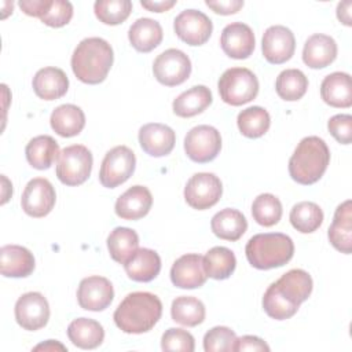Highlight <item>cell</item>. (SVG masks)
Returning <instances> with one entry per match:
<instances>
[{
  "mask_svg": "<svg viewBox=\"0 0 352 352\" xmlns=\"http://www.w3.org/2000/svg\"><path fill=\"white\" fill-rule=\"evenodd\" d=\"M162 315L161 300L148 292H133L124 297L116 308V326L128 334H142L151 330Z\"/></svg>",
  "mask_w": 352,
  "mask_h": 352,
  "instance_id": "obj_1",
  "label": "cell"
},
{
  "mask_svg": "<svg viewBox=\"0 0 352 352\" xmlns=\"http://www.w3.org/2000/svg\"><path fill=\"white\" fill-rule=\"evenodd\" d=\"M114 60L111 45L100 37H88L77 44L72 55V70L85 84H99L107 77Z\"/></svg>",
  "mask_w": 352,
  "mask_h": 352,
  "instance_id": "obj_2",
  "label": "cell"
},
{
  "mask_svg": "<svg viewBox=\"0 0 352 352\" xmlns=\"http://www.w3.org/2000/svg\"><path fill=\"white\" fill-rule=\"evenodd\" d=\"M329 162L330 151L324 140L318 136H307L289 160V173L294 182L309 186L323 176Z\"/></svg>",
  "mask_w": 352,
  "mask_h": 352,
  "instance_id": "obj_3",
  "label": "cell"
},
{
  "mask_svg": "<svg viewBox=\"0 0 352 352\" xmlns=\"http://www.w3.org/2000/svg\"><path fill=\"white\" fill-rule=\"evenodd\" d=\"M246 258L257 270L278 268L289 263L294 254L292 238L282 232L253 235L245 248Z\"/></svg>",
  "mask_w": 352,
  "mask_h": 352,
  "instance_id": "obj_4",
  "label": "cell"
},
{
  "mask_svg": "<svg viewBox=\"0 0 352 352\" xmlns=\"http://www.w3.org/2000/svg\"><path fill=\"white\" fill-rule=\"evenodd\" d=\"M220 98L231 106H242L252 102L258 94V80L246 67L227 69L217 82Z\"/></svg>",
  "mask_w": 352,
  "mask_h": 352,
  "instance_id": "obj_5",
  "label": "cell"
},
{
  "mask_svg": "<svg viewBox=\"0 0 352 352\" xmlns=\"http://www.w3.org/2000/svg\"><path fill=\"white\" fill-rule=\"evenodd\" d=\"M92 153L82 144L65 147L56 161V176L66 186H80L91 175Z\"/></svg>",
  "mask_w": 352,
  "mask_h": 352,
  "instance_id": "obj_6",
  "label": "cell"
},
{
  "mask_svg": "<svg viewBox=\"0 0 352 352\" xmlns=\"http://www.w3.org/2000/svg\"><path fill=\"white\" fill-rule=\"evenodd\" d=\"M136 158L126 146H116L109 150L102 161L99 182L106 188H116L125 183L133 173Z\"/></svg>",
  "mask_w": 352,
  "mask_h": 352,
  "instance_id": "obj_7",
  "label": "cell"
},
{
  "mask_svg": "<svg viewBox=\"0 0 352 352\" xmlns=\"http://www.w3.org/2000/svg\"><path fill=\"white\" fill-rule=\"evenodd\" d=\"M221 150L220 132L210 125L191 128L184 138V151L187 157L198 164L213 161Z\"/></svg>",
  "mask_w": 352,
  "mask_h": 352,
  "instance_id": "obj_8",
  "label": "cell"
},
{
  "mask_svg": "<svg viewBox=\"0 0 352 352\" xmlns=\"http://www.w3.org/2000/svg\"><path fill=\"white\" fill-rule=\"evenodd\" d=\"M223 194L220 179L214 173L199 172L192 175L184 187L186 202L197 210H205L216 205Z\"/></svg>",
  "mask_w": 352,
  "mask_h": 352,
  "instance_id": "obj_9",
  "label": "cell"
},
{
  "mask_svg": "<svg viewBox=\"0 0 352 352\" xmlns=\"http://www.w3.org/2000/svg\"><path fill=\"white\" fill-rule=\"evenodd\" d=\"M153 73L157 81L162 85L176 87L190 77L191 60L183 51L169 48L155 58Z\"/></svg>",
  "mask_w": 352,
  "mask_h": 352,
  "instance_id": "obj_10",
  "label": "cell"
},
{
  "mask_svg": "<svg viewBox=\"0 0 352 352\" xmlns=\"http://www.w3.org/2000/svg\"><path fill=\"white\" fill-rule=\"evenodd\" d=\"M15 320L29 331L43 329L50 319V305L47 298L38 292L22 294L15 302Z\"/></svg>",
  "mask_w": 352,
  "mask_h": 352,
  "instance_id": "obj_11",
  "label": "cell"
},
{
  "mask_svg": "<svg viewBox=\"0 0 352 352\" xmlns=\"http://www.w3.org/2000/svg\"><path fill=\"white\" fill-rule=\"evenodd\" d=\"M176 36L188 45L205 44L213 30V23L208 15L198 10L182 11L173 22Z\"/></svg>",
  "mask_w": 352,
  "mask_h": 352,
  "instance_id": "obj_12",
  "label": "cell"
},
{
  "mask_svg": "<svg viewBox=\"0 0 352 352\" xmlns=\"http://www.w3.org/2000/svg\"><path fill=\"white\" fill-rule=\"evenodd\" d=\"M56 194L54 186L44 177L32 179L21 198V206L23 212L32 217L47 216L55 205Z\"/></svg>",
  "mask_w": 352,
  "mask_h": 352,
  "instance_id": "obj_13",
  "label": "cell"
},
{
  "mask_svg": "<svg viewBox=\"0 0 352 352\" xmlns=\"http://www.w3.org/2000/svg\"><path fill=\"white\" fill-rule=\"evenodd\" d=\"M114 297L111 282L99 275L84 278L77 289L78 305L85 311L99 312L106 309Z\"/></svg>",
  "mask_w": 352,
  "mask_h": 352,
  "instance_id": "obj_14",
  "label": "cell"
},
{
  "mask_svg": "<svg viewBox=\"0 0 352 352\" xmlns=\"http://www.w3.org/2000/svg\"><path fill=\"white\" fill-rule=\"evenodd\" d=\"M261 50L267 62L272 65L287 62L294 55L296 50L293 32L282 25L270 26L263 34Z\"/></svg>",
  "mask_w": 352,
  "mask_h": 352,
  "instance_id": "obj_15",
  "label": "cell"
},
{
  "mask_svg": "<svg viewBox=\"0 0 352 352\" xmlns=\"http://www.w3.org/2000/svg\"><path fill=\"white\" fill-rule=\"evenodd\" d=\"M254 34L250 26L242 22L227 25L220 36L223 52L232 59H246L254 51Z\"/></svg>",
  "mask_w": 352,
  "mask_h": 352,
  "instance_id": "obj_16",
  "label": "cell"
},
{
  "mask_svg": "<svg viewBox=\"0 0 352 352\" xmlns=\"http://www.w3.org/2000/svg\"><path fill=\"white\" fill-rule=\"evenodd\" d=\"M272 286L283 300L298 308L311 296L312 278L307 271L294 268L283 274Z\"/></svg>",
  "mask_w": 352,
  "mask_h": 352,
  "instance_id": "obj_17",
  "label": "cell"
},
{
  "mask_svg": "<svg viewBox=\"0 0 352 352\" xmlns=\"http://www.w3.org/2000/svg\"><path fill=\"white\" fill-rule=\"evenodd\" d=\"M176 142L173 129L165 124L150 122L139 129V143L143 151L151 157L168 155Z\"/></svg>",
  "mask_w": 352,
  "mask_h": 352,
  "instance_id": "obj_18",
  "label": "cell"
},
{
  "mask_svg": "<svg viewBox=\"0 0 352 352\" xmlns=\"http://www.w3.org/2000/svg\"><path fill=\"white\" fill-rule=\"evenodd\" d=\"M202 256L195 253L183 254L170 268V280L180 289H197L206 282Z\"/></svg>",
  "mask_w": 352,
  "mask_h": 352,
  "instance_id": "obj_19",
  "label": "cell"
},
{
  "mask_svg": "<svg viewBox=\"0 0 352 352\" xmlns=\"http://www.w3.org/2000/svg\"><path fill=\"white\" fill-rule=\"evenodd\" d=\"M153 205V195L144 186H132L116 201V214L124 220L144 217Z\"/></svg>",
  "mask_w": 352,
  "mask_h": 352,
  "instance_id": "obj_20",
  "label": "cell"
},
{
  "mask_svg": "<svg viewBox=\"0 0 352 352\" xmlns=\"http://www.w3.org/2000/svg\"><path fill=\"white\" fill-rule=\"evenodd\" d=\"M337 58V43L333 37L322 33L312 34L304 44L302 60L311 69H323Z\"/></svg>",
  "mask_w": 352,
  "mask_h": 352,
  "instance_id": "obj_21",
  "label": "cell"
},
{
  "mask_svg": "<svg viewBox=\"0 0 352 352\" xmlns=\"http://www.w3.org/2000/svg\"><path fill=\"white\" fill-rule=\"evenodd\" d=\"M1 275L7 278H26L34 270L32 252L19 245H4L0 249Z\"/></svg>",
  "mask_w": 352,
  "mask_h": 352,
  "instance_id": "obj_22",
  "label": "cell"
},
{
  "mask_svg": "<svg viewBox=\"0 0 352 352\" xmlns=\"http://www.w3.org/2000/svg\"><path fill=\"white\" fill-rule=\"evenodd\" d=\"M329 241L341 253L352 252V202L346 199L340 204L334 212L331 226L329 227Z\"/></svg>",
  "mask_w": 352,
  "mask_h": 352,
  "instance_id": "obj_23",
  "label": "cell"
},
{
  "mask_svg": "<svg viewBox=\"0 0 352 352\" xmlns=\"http://www.w3.org/2000/svg\"><path fill=\"white\" fill-rule=\"evenodd\" d=\"M34 94L44 100H55L62 98L69 89V78L62 69L43 67L32 81Z\"/></svg>",
  "mask_w": 352,
  "mask_h": 352,
  "instance_id": "obj_24",
  "label": "cell"
},
{
  "mask_svg": "<svg viewBox=\"0 0 352 352\" xmlns=\"http://www.w3.org/2000/svg\"><path fill=\"white\" fill-rule=\"evenodd\" d=\"M320 96L331 107H351L352 85L351 76L342 72H334L326 76L320 84Z\"/></svg>",
  "mask_w": 352,
  "mask_h": 352,
  "instance_id": "obj_25",
  "label": "cell"
},
{
  "mask_svg": "<svg viewBox=\"0 0 352 352\" xmlns=\"http://www.w3.org/2000/svg\"><path fill=\"white\" fill-rule=\"evenodd\" d=\"M124 268L129 279L135 282H150L161 271V258L157 252L140 248L124 264Z\"/></svg>",
  "mask_w": 352,
  "mask_h": 352,
  "instance_id": "obj_26",
  "label": "cell"
},
{
  "mask_svg": "<svg viewBox=\"0 0 352 352\" xmlns=\"http://www.w3.org/2000/svg\"><path fill=\"white\" fill-rule=\"evenodd\" d=\"M162 28L160 22L151 18L136 19L128 32L131 45L139 52H150L162 41Z\"/></svg>",
  "mask_w": 352,
  "mask_h": 352,
  "instance_id": "obj_27",
  "label": "cell"
},
{
  "mask_svg": "<svg viewBox=\"0 0 352 352\" xmlns=\"http://www.w3.org/2000/svg\"><path fill=\"white\" fill-rule=\"evenodd\" d=\"M50 124L59 136L72 138L78 135L85 126V114L76 104H60L51 113Z\"/></svg>",
  "mask_w": 352,
  "mask_h": 352,
  "instance_id": "obj_28",
  "label": "cell"
},
{
  "mask_svg": "<svg viewBox=\"0 0 352 352\" xmlns=\"http://www.w3.org/2000/svg\"><path fill=\"white\" fill-rule=\"evenodd\" d=\"M210 228L217 238L234 242L246 232L248 221L239 210L226 208L212 217Z\"/></svg>",
  "mask_w": 352,
  "mask_h": 352,
  "instance_id": "obj_29",
  "label": "cell"
},
{
  "mask_svg": "<svg viewBox=\"0 0 352 352\" xmlns=\"http://www.w3.org/2000/svg\"><path fill=\"white\" fill-rule=\"evenodd\" d=\"M67 337L73 345L81 349H94L103 342L104 330L94 319L78 318L67 326Z\"/></svg>",
  "mask_w": 352,
  "mask_h": 352,
  "instance_id": "obj_30",
  "label": "cell"
},
{
  "mask_svg": "<svg viewBox=\"0 0 352 352\" xmlns=\"http://www.w3.org/2000/svg\"><path fill=\"white\" fill-rule=\"evenodd\" d=\"M26 160L30 166L38 170L48 169L60 154L59 144L48 135H40L33 138L25 148Z\"/></svg>",
  "mask_w": 352,
  "mask_h": 352,
  "instance_id": "obj_31",
  "label": "cell"
},
{
  "mask_svg": "<svg viewBox=\"0 0 352 352\" xmlns=\"http://www.w3.org/2000/svg\"><path fill=\"white\" fill-rule=\"evenodd\" d=\"M212 103V92L205 85H195L182 92L172 103L173 113L177 117L188 118L202 113Z\"/></svg>",
  "mask_w": 352,
  "mask_h": 352,
  "instance_id": "obj_32",
  "label": "cell"
},
{
  "mask_svg": "<svg viewBox=\"0 0 352 352\" xmlns=\"http://www.w3.org/2000/svg\"><path fill=\"white\" fill-rule=\"evenodd\" d=\"M202 265L206 276L223 280L231 276L236 267L235 254L224 246H214L202 257Z\"/></svg>",
  "mask_w": 352,
  "mask_h": 352,
  "instance_id": "obj_33",
  "label": "cell"
},
{
  "mask_svg": "<svg viewBox=\"0 0 352 352\" xmlns=\"http://www.w3.org/2000/svg\"><path fill=\"white\" fill-rule=\"evenodd\" d=\"M139 236L136 231L128 227H116L107 236V249L111 258L125 264L139 249Z\"/></svg>",
  "mask_w": 352,
  "mask_h": 352,
  "instance_id": "obj_34",
  "label": "cell"
},
{
  "mask_svg": "<svg viewBox=\"0 0 352 352\" xmlns=\"http://www.w3.org/2000/svg\"><path fill=\"white\" fill-rule=\"evenodd\" d=\"M170 316L179 324L194 327L205 320V305L191 296H180L172 301Z\"/></svg>",
  "mask_w": 352,
  "mask_h": 352,
  "instance_id": "obj_35",
  "label": "cell"
},
{
  "mask_svg": "<svg viewBox=\"0 0 352 352\" xmlns=\"http://www.w3.org/2000/svg\"><path fill=\"white\" fill-rule=\"evenodd\" d=\"M289 219L297 231L302 234H311L322 226L323 212L315 202L302 201L292 208Z\"/></svg>",
  "mask_w": 352,
  "mask_h": 352,
  "instance_id": "obj_36",
  "label": "cell"
},
{
  "mask_svg": "<svg viewBox=\"0 0 352 352\" xmlns=\"http://www.w3.org/2000/svg\"><path fill=\"white\" fill-rule=\"evenodd\" d=\"M308 88V78L298 69H286L279 73L275 81V89L280 99L294 102L301 99Z\"/></svg>",
  "mask_w": 352,
  "mask_h": 352,
  "instance_id": "obj_37",
  "label": "cell"
},
{
  "mask_svg": "<svg viewBox=\"0 0 352 352\" xmlns=\"http://www.w3.org/2000/svg\"><path fill=\"white\" fill-rule=\"evenodd\" d=\"M238 128L241 133L246 138L256 139L263 136L271 124L268 111L260 106H252L242 110L236 118Z\"/></svg>",
  "mask_w": 352,
  "mask_h": 352,
  "instance_id": "obj_38",
  "label": "cell"
},
{
  "mask_svg": "<svg viewBox=\"0 0 352 352\" xmlns=\"http://www.w3.org/2000/svg\"><path fill=\"white\" fill-rule=\"evenodd\" d=\"M252 216L260 226L272 227L278 224L282 217V204L270 192L260 194L252 204Z\"/></svg>",
  "mask_w": 352,
  "mask_h": 352,
  "instance_id": "obj_39",
  "label": "cell"
},
{
  "mask_svg": "<svg viewBox=\"0 0 352 352\" xmlns=\"http://www.w3.org/2000/svg\"><path fill=\"white\" fill-rule=\"evenodd\" d=\"M96 18L104 25L122 23L132 11L129 0H98L94 4Z\"/></svg>",
  "mask_w": 352,
  "mask_h": 352,
  "instance_id": "obj_40",
  "label": "cell"
},
{
  "mask_svg": "<svg viewBox=\"0 0 352 352\" xmlns=\"http://www.w3.org/2000/svg\"><path fill=\"white\" fill-rule=\"evenodd\" d=\"M263 308L270 318L276 320L289 319L298 311V308L290 305L279 296V293L274 289L272 283L268 286L263 296Z\"/></svg>",
  "mask_w": 352,
  "mask_h": 352,
  "instance_id": "obj_41",
  "label": "cell"
},
{
  "mask_svg": "<svg viewBox=\"0 0 352 352\" xmlns=\"http://www.w3.org/2000/svg\"><path fill=\"white\" fill-rule=\"evenodd\" d=\"M236 341L235 333L226 326H216L210 329L204 337L205 352H231Z\"/></svg>",
  "mask_w": 352,
  "mask_h": 352,
  "instance_id": "obj_42",
  "label": "cell"
},
{
  "mask_svg": "<svg viewBox=\"0 0 352 352\" xmlns=\"http://www.w3.org/2000/svg\"><path fill=\"white\" fill-rule=\"evenodd\" d=\"M73 16V6L66 0H51L40 21L51 28H62L70 22Z\"/></svg>",
  "mask_w": 352,
  "mask_h": 352,
  "instance_id": "obj_43",
  "label": "cell"
},
{
  "mask_svg": "<svg viewBox=\"0 0 352 352\" xmlns=\"http://www.w3.org/2000/svg\"><path fill=\"white\" fill-rule=\"evenodd\" d=\"M161 348L162 351L192 352L195 349V342L194 337L187 330L170 327L162 334Z\"/></svg>",
  "mask_w": 352,
  "mask_h": 352,
  "instance_id": "obj_44",
  "label": "cell"
},
{
  "mask_svg": "<svg viewBox=\"0 0 352 352\" xmlns=\"http://www.w3.org/2000/svg\"><path fill=\"white\" fill-rule=\"evenodd\" d=\"M329 132L341 144H349L352 142V116L336 114L327 122Z\"/></svg>",
  "mask_w": 352,
  "mask_h": 352,
  "instance_id": "obj_45",
  "label": "cell"
},
{
  "mask_svg": "<svg viewBox=\"0 0 352 352\" xmlns=\"http://www.w3.org/2000/svg\"><path fill=\"white\" fill-rule=\"evenodd\" d=\"M205 4L220 15H231L243 7L242 0H206Z\"/></svg>",
  "mask_w": 352,
  "mask_h": 352,
  "instance_id": "obj_46",
  "label": "cell"
},
{
  "mask_svg": "<svg viewBox=\"0 0 352 352\" xmlns=\"http://www.w3.org/2000/svg\"><path fill=\"white\" fill-rule=\"evenodd\" d=\"M234 351L236 352H243V351H270V346L258 337L256 336H242L236 338Z\"/></svg>",
  "mask_w": 352,
  "mask_h": 352,
  "instance_id": "obj_47",
  "label": "cell"
},
{
  "mask_svg": "<svg viewBox=\"0 0 352 352\" xmlns=\"http://www.w3.org/2000/svg\"><path fill=\"white\" fill-rule=\"evenodd\" d=\"M50 3L51 0H21L19 7L26 15L40 18L48 8Z\"/></svg>",
  "mask_w": 352,
  "mask_h": 352,
  "instance_id": "obj_48",
  "label": "cell"
},
{
  "mask_svg": "<svg viewBox=\"0 0 352 352\" xmlns=\"http://www.w3.org/2000/svg\"><path fill=\"white\" fill-rule=\"evenodd\" d=\"M140 4H142V7H144L148 11L164 12V11L170 10L176 4V1L175 0H161V1H146V0H142Z\"/></svg>",
  "mask_w": 352,
  "mask_h": 352,
  "instance_id": "obj_49",
  "label": "cell"
},
{
  "mask_svg": "<svg viewBox=\"0 0 352 352\" xmlns=\"http://www.w3.org/2000/svg\"><path fill=\"white\" fill-rule=\"evenodd\" d=\"M351 7H352V1L346 0L342 3H338L337 6V18L340 22H342L346 26H351Z\"/></svg>",
  "mask_w": 352,
  "mask_h": 352,
  "instance_id": "obj_50",
  "label": "cell"
},
{
  "mask_svg": "<svg viewBox=\"0 0 352 352\" xmlns=\"http://www.w3.org/2000/svg\"><path fill=\"white\" fill-rule=\"evenodd\" d=\"M33 349H34V351H41V349H44V351H56V349H59V351H66V346L62 345V344H59L58 341L48 340L47 342L38 344V345L34 346Z\"/></svg>",
  "mask_w": 352,
  "mask_h": 352,
  "instance_id": "obj_51",
  "label": "cell"
}]
</instances>
